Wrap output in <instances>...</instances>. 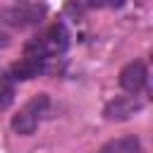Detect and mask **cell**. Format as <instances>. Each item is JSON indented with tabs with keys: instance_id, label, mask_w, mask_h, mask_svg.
<instances>
[{
	"instance_id": "1",
	"label": "cell",
	"mask_w": 153,
	"mask_h": 153,
	"mask_svg": "<svg viewBox=\"0 0 153 153\" xmlns=\"http://www.w3.org/2000/svg\"><path fill=\"white\" fill-rule=\"evenodd\" d=\"M69 45V33L62 24H53L48 26L43 33L33 36L26 45H24V55L29 57H41V60H55L57 55H62Z\"/></svg>"
},
{
	"instance_id": "2",
	"label": "cell",
	"mask_w": 153,
	"mask_h": 153,
	"mask_svg": "<svg viewBox=\"0 0 153 153\" xmlns=\"http://www.w3.org/2000/svg\"><path fill=\"white\" fill-rule=\"evenodd\" d=\"M50 112V96L48 93H36L31 100L24 103V108L12 117V129L22 136H29L38 129L41 120L48 117Z\"/></svg>"
},
{
	"instance_id": "3",
	"label": "cell",
	"mask_w": 153,
	"mask_h": 153,
	"mask_svg": "<svg viewBox=\"0 0 153 153\" xmlns=\"http://www.w3.org/2000/svg\"><path fill=\"white\" fill-rule=\"evenodd\" d=\"M45 17V5L41 2H31V0H19L12 7L5 10L2 22L14 26V29H26V26H36L41 24Z\"/></svg>"
},
{
	"instance_id": "4",
	"label": "cell",
	"mask_w": 153,
	"mask_h": 153,
	"mask_svg": "<svg viewBox=\"0 0 153 153\" xmlns=\"http://www.w3.org/2000/svg\"><path fill=\"white\" fill-rule=\"evenodd\" d=\"M146 84H148V69H146V65L141 60H134V62H129V65L122 67V72H120V86L127 93L139 96L146 88Z\"/></svg>"
},
{
	"instance_id": "5",
	"label": "cell",
	"mask_w": 153,
	"mask_h": 153,
	"mask_svg": "<svg viewBox=\"0 0 153 153\" xmlns=\"http://www.w3.org/2000/svg\"><path fill=\"white\" fill-rule=\"evenodd\" d=\"M50 67V60H41V57H29L24 55L19 62L12 65L7 79L10 81H26V79H33V76H41L43 72H48Z\"/></svg>"
},
{
	"instance_id": "6",
	"label": "cell",
	"mask_w": 153,
	"mask_h": 153,
	"mask_svg": "<svg viewBox=\"0 0 153 153\" xmlns=\"http://www.w3.org/2000/svg\"><path fill=\"white\" fill-rule=\"evenodd\" d=\"M141 110V103L136 96H120L115 100H110L105 105V120H115V122H122V120H129L131 115H136Z\"/></svg>"
},
{
	"instance_id": "7",
	"label": "cell",
	"mask_w": 153,
	"mask_h": 153,
	"mask_svg": "<svg viewBox=\"0 0 153 153\" xmlns=\"http://www.w3.org/2000/svg\"><path fill=\"white\" fill-rule=\"evenodd\" d=\"M98 153H143V146L136 136H117L108 141Z\"/></svg>"
},
{
	"instance_id": "8",
	"label": "cell",
	"mask_w": 153,
	"mask_h": 153,
	"mask_svg": "<svg viewBox=\"0 0 153 153\" xmlns=\"http://www.w3.org/2000/svg\"><path fill=\"white\" fill-rule=\"evenodd\" d=\"M12 100H14V86H12V81L5 76V79H0V112L7 110V108L12 105Z\"/></svg>"
},
{
	"instance_id": "9",
	"label": "cell",
	"mask_w": 153,
	"mask_h": 153,
	"mask_svg": "<svg viewBox=\"0 0 153 153\" xmlns=\"http://www.w3.org/2000/svg\"><path fill=\"white\" fill-rule=\"evenodd\" d=\"M84 5H86V7H103V5H108V7H120L122 0H84Z\"/></svg>"
},
{
	"instance_id": "10",
	"label": "cell",
	"mask_w": 153,
	"mask_h": 153,
	"mask_svg": "<svg viewBox=\"0 0 153 153\" xmlns=\"http://www.w3.org/2000/svg\"><path fill=\"white\" fill-rule=\"evenodd\" d=\"M7 43H10V38H7V33H2V31H0V48H5Z\"/></svg>"
}]
</instances>
